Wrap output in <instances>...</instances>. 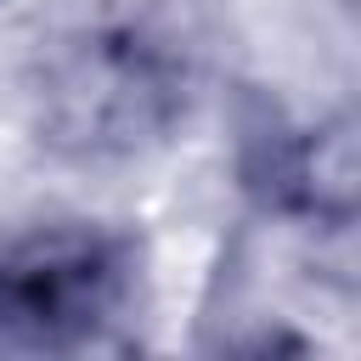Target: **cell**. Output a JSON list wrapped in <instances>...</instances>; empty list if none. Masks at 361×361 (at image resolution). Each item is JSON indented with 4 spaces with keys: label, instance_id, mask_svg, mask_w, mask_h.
<instances>
[{
    "label": "cell",
    "instance_id": "7a4b0ae2",
    "mask_svg": "<svg viewBox=\"0 0 361 361\" xmlns=\"http://www.w3.org/2000/svg\"><path fill=\"white\" fill-rule=\"evenodd\" d=\"M175 113V79L135 39H85L45 90L51 141L73 152H130Z\"/></svg>",
    "mask_w": 361,
    "mask_h": 361
},
{
    "label": "cell",
    "instance_id": "6da1fadb",
    "mask_svg": "<svg viewBox=\"0 0 361 361\" xmlns=\"http://www.w3.org/2000/svg\"><path fill=\"white\" fill-rule=\"evenodd\" d=\"M130 265L102 231H51L0 254V350L90 344L124 305Z\"/></svg>",
    "mask_w": 361,
    "mask_h": 361
}]
</instances>
